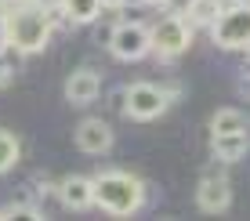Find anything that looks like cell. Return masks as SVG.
Returning a JSON list of instances; mask_svg holds the SVG:
<instances>
[{"label":"cell","mask_w":250,"mask_h":221,"mask_svg":"<svg viewBox=\"0 0 250 221\" xmlns=\"http://www.w3.org/2000/svg\"><path fill=\"white\" fill-rule=\"evenodd\" d=\"M239 4H247V7H250V0H239Z\"/></svg>","instance_id":"603a6c76"},{"label":"cell","mask_w":250,"mask_h":221,"mask_svg":"<svg viewBox=\"0 0 250 221\" xmlns=\"http://www.w3.org/2000/svg\"><path fill=\"white\" fill-rule=\"evenodd\" d=\"M232 203V181L225 174H203L200 189H196V207L203 214H225Z\"/></svg>","instance_id":"52a82bcc"},{"label":"cell","mask_w":250,"mask_h":221,"mask_svg":"<svg viewBox=\"0 0 250 221\" xmlns=\"http://www.w3.org/2000/svg\"><path fill=\"white\" fill-rule=\"evenodd\" d=\"M192 44V22L188 15H163L160 22H152L149 29V51L163 62L185 55V47Z\"/></svg>","instance_id":"3957f363"},{"label":"cell","mask_w":250,"mask_h":221,"mask_svg":"<svg viewBox=\"0 0 250 221\" xmlns=\"http://www.w3.org/2000/svg\"><path fill=\"white\" fill-rule=\"evenodd\" d=\"M7 4H19V0H0V7H7Z\"/></svg>","instance_id":"7402d4cb"},{"label":"cell","mask_w":250,"mask_h":221,"mask_svg":"<svg viewBox=\"0 0 250 221\" xmlns=\"http://www.w3.org/2000/svg\"><path fill=\"white\" fill-rule=\"evenodd\" d=\"M178 91L174 87H160V83H131V87L124 91V113L131 116V120H156V116L167 113V105L174 101Z\"/></svg>","instance_id":"5b68a950"},{"label":"cell","mask_w":250,"mask_h":221,"mask_svg":"<svg viewBox=\"0 0 250 221\" xmlns=\"http://www.w3.org/2000/svg\"><path fill=\"white\" fill-rule=\"evenodd\" d=\"M0 218H40V210L33 207V203H15L7 214H0Z\"/></svg>","instance_id":"2e32d148"},{"label":"cell","mask_w":250,"mask_h":221,"mask_svg":"<svg viewBox=\"0 0 250 221\" xmlns=\"http://www.w3.org/2000/svg\"><path fill=\"white\" fill-rule=\"evenodd\" d=\"M232 131H250L247 116L239 109H218L210 120V134H232Z\"/></svg>","instance_id":"4fadbf2b"},{"label":"cell","mask_w":250,"mask_h":221,"mask_svg":"<svg viewBox=\"0 0 250 221\" xmlns=\"http://www.w3.org/2000/svg\"><path fill=\"white\" fill-rule=\"evenodd\" d=\"M62 11L73 19V25H87V22H98V15L105 7L98 0H62Z\"/></svg>","instance_id":"7c38bea8"},{"label":"cell","mask_w":250,"mask_h":221,"mask_svg":"<svg viewBox=\"0 0 250 221\" xmlns=\"http://www.w3.org/2000/svg\"><path fill=\"white\" fill-rule=\"evenodd\" d=\"M109 51L120 62H138L149 55V29L142 22H116L109 33Z\"/></svg>","instance_id":"8992f818"},{"label":"cell","mask_w":250,"mask_h":221,"mask_svg":"<svg viewBox=\"0 0 250 221\" xmlns=\"http://www.w3.org/2000/svg\"><path fill=\"white\" fill-rule=\"evenodd\" d=\"M91 189H94V207H102L105 214H116V218L134 214L145 203L142 178L127 171H102L98 178H91Z\"/></svg>","instance_id":"7a4b0ae2"},{"label":"cell","mask_w":250,"mask_h":221,"mask_svg":"<svg viewBox=\"0 0 250 221\" xmlns=\"http://www.w3.org/2000/svg\"><path fill=\"white\" fill-rule=\"evenodd\" d=\"M51 33V15L44 7L29 4V0H19V4H7L4 7V40L7 47H15L19 55H37V51L47 47Z\"/></svg>","instance_id":"6da1fadb"},{"label":"cell","mask_w":250,"mask_h":221,"mask_svg":"<svg viewBox=\"0 0 250 221\" xmlns=\"http://www.w3.org/2000/svg\"><path fill=\"white\" fill-rule=\"evenodd\" d=\"M98 4H102V7H109V11H113V7H124L127 0H98Z\"/></svg>","instance_id":"ffe728a7"},{"label":"cell","mask_w":250,"mask_h":221,"mask_svg":"<svg viewBox=\"0 0 250 221\" xmlns=\"http://www.w3.org/2000/svg\"><path fill=\"white\" fill-rule=\"evenodd\" d=\"M58 200H62V207H69V210H87V207H94L91 178H83V174H69L65 181L58 185Z\"/></svg>","instance_id":"30bf717a"},{"label":"cell","mask_w":250,"mask_h":221,"mask_svg":"<svg viewBox=\"0 0 250 221\" xmlns=\"http://www.w3.org/2000/svg\"><path fill=\"white\" fill-rule=\"evenodd\" d=\"M76 149L87 156H102L113 149V127L105 120H83L76 123Z\"/></svg>","instance_id":"ba28073f"},{"label":"cell","mask_w":250,"mask_h":221,"mask_svg":"<svg viewBox=\"0 0 250 221\" xmlns=\"http://www.w3.org/2000/svg\"><path fill=\"white\" fill-rule=\"evenodd\" d=\"M0 47H7V40H4V15H0Z\"/></svg>","instance_id":"44dd1931"},{"label":"cell","mask_w":250,"mask_h":221,"mask_svg":"<svg viewBox=\"0 0 250 221\" xmlns=\"http://www.w3.org/2000/svg\"><path fill=\"white\" fill-rule=\"evenodd\" d=\"M221 0H192V7H188V22L192 25H210L214 19L221 15Z\"/></svg>","instance_id":"9a60e30c"},{"label":"cell","mask_w":250,"mask_h":221,"mask_svg":"<svg viewBox=\"0 0 250 221\" xmlns=\"http://www.w3.org/2000/svg\"><path fill=\"white\" fill-rule=\"evenodd\" d=\"M102 95V73L98 69H76L65 80V101L69 105H91Z\"/></svg>","instance_id":"9c48e42d"},{"label":"cell","mask_w":250,"mask_h":221,"mask_svg":"<svg viewBox=\"0 0 250 221\" xmlns=\"http://www.w3.org/2000/svg\"><path fill=\"white\" fill-rule=\"evenodd\" d=\"M210 40L221 51H243L250 44V7L232 0L221 7V15L210 22Z\"/></svg>","instance_id":"277c9868"},{"label":"cell","mask_w":250,"mask_h":221,"mask_svg":"<svg viewBox=\"0 0 250 221\" xmlns=\"http://www.w3.org/2000/svg\"><path fill=\"white\" fill-rule=\"evenodd\" d=\"M29 4H37V7H44V11H51V7H62V0H29Z\"/></svg>","instance_id":"d6986e66"},{"label":"cell","mask_w":250,"mask_h":221,"mask_svg":"<svg viewBox=\"0 0 250 221\" xmlns=\"http://www.w3.org/2000/svg\"><path fill=\"white\" fill-rule=\"evenodd\" d=\"M22 156V141L11 131H0V174H7Z\"/></svg>","instance_id":"5bb4252c"},{"label":"cell","mask_w":250,"mask_h":221,"mask_svg":"<svg viewBox=\"0 0 250 221\" xmlns=\"http://www.w3.org/2000/svg\"><path fill=\"white\" fill-rule=\"evenodd\" d=\"M188 7H192V0H163L167 15H188Z\"/></svg>","instance_id":"e0dca14e"},{"label":"cell","mask_w":250,"mask_h":221,"mask_svg":"<svg viewBox=\"0 0 250 221\" xmlns=\"http://www.w3.org/2000/svg\"><path fill=\"white\" fill-rule=\"evenodd\" d=\"M243 51H247V55H250V44H247V47H243Z\"/></svg>","instance_id":"cb8c5ba5"},{"label":"cell","mask_w":250,"mask_h":221,"mask_svg":"<svg viewBox=\"0 0 250 221\" xmlns=\"http://www.w3.org/2000/svg\"><path fill=\"white\" fill-rule=\"evenodd\" d=\"M4 51H7V47H0V83H7V80H11V65H7Z\"/></svg>","instance_id":"ac0fdd59"},{"label":"cell","mask_w":250,"mask_h":221,"mask_svg":"<svg viewBox=\"0 0 250 221\" xmlns=\"http://www.w3.org/2000/svg\"><path fill=\"white\" fill-rule=\"evenodd\" d=\"M210 152L221 163H236L250 152V131H232V134H210Z\"/></svg>","instance_id":"8fae6325"}]
</instances>
